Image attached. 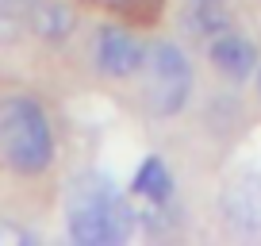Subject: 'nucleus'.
Returning a JSON list of instances; mask_svg holds the SVG:
<instances>
[{
    "label": "nucleus",
    "instance_id": "nucleus-5",
    "mask_svg": "<svg viewBox=\"0 0 261 246\" xmlns=\"http://www.w3.org/2000/svg\"><path fill=\"white\" fill-rule=\"evenodd\" d=\"M207 58L212 66L219 69L230 81H246V77L257 69V46H253L246 35H238L234 27H219V31L207 39Z\"/></svg>",
    "mask_w": 261,
    "mask_h": 246
},
{
    "label": "nucleus",
    "instance_id": "nucleus-11",
    "mask_svg": "<svg viewBox=\"0 0 261 246\" xmlns=\"http://www.w3.org/2000/svg\"><path fill=\"white\" fill-rule=\"evenodd\" d=\"M100 4H108V8H139L142 0H100Z\"/></svg>",
    "mask_w": 261,
    "mask_h": 246
},
{
    "label": "nucleus",
    "instance_id": "nucleus-9",
    "mask_svg": "<svg viewBox=\"0 0 261 246\" xmlns=\"http://www.w3.org/2000/svg\"><path fill=\"white\" fill-rule=\"evenodd\" d=\"M35 0H0V42H16L23 31H31Z\"/></svg>",
    "mask_w": 261,
    "mask_h": 246
},
{
    "label": "nucleus",
    "instance_id": "nucleus-4",
    "mask_svg": "<svg viewBox=\"0 0 261 246\" xmlns=\"http://www.w3.org/2000/svg\"><path fill=\"white\" fill-rule=\"evenodd\" d=\"M146 42L135 39L127 27H100L96 42H92V58H96V69L112 81H127V77L142 73L146 66Z\"/></svg>",
    "mask_w": 261,
    "mask_h": 246
},
{
    "label": "nucleus",
    "instance_id": "nucleus-1",
    "mask_svg": "<svg viewBox=\"0 0 261 246\" xmlns=\"http://www.w3.org/2000/svg\"><path fill=\"white\" fill-rule=\"evenodd\" d=\"M65 227L81 246H119L135 235V208L104 173H81L65 192Z\"/></svg>",
    "mask_w": 261,
    "mask_h": 246
},
{
    "label": "nucleus",
    "instance_id": "nucleus-3",
    "mask_svg": "<svg viewBox=\"0 0 261 246\" xmlns=\"http://www.w3.org/2000/svg\"><path fill=\"white\" fill-rule=\"evenodd\" d=\"M146 104L154 115L169 119L180 108L188 104V92H192V66H188V54L177 46V42H154L146 50Z\"/></svg>",
    "mask_w": 261,
    "mask_h": 246
},
{
    "label": "nucleus",
    "instance_id": "nucleus-12",
    "mask_svg": "<svg viewBox=\"0 0 261 246\" xmlns=\"http://www.w3.org/2000/svg\"><path fill=\"white\" fill-rule=\"evenodd\" d=\"M257 92H261V69H257Z\"/></svg>",
    "mask_w": 261,
    "mask_h": 246
},
{
    "label": "nucleus",
    "instance_id": "nucleus-10",
    "mask_svg": "<svg viewBox=\"0 0 261 246\" xmlns=\"http://www.w3.org/2000/svg\"><path fill=\"white\" fill-rule=\"evenodd\" d=\"M27 242H35V235L27 227H19L12 219H0V246H27Z\"/></svg>",
    "mask_w": 261,
    "mask_h": 246
},
{
    "label": "nucleus",
    "instance_id": "nucleus-7",
    "mask_svg": "<svg viewBox=\"0 0 261 246\" xmlns=\"http://www.w3.org/2000/svg\"><path fill=\"white\" fill-rule=\"evenodd\" d=\"M130 192L139 200H146L150 208H162L173 196V173L165 169V162L158 154L142 158V165L135 169V181H130Z\"/></svg>",
    "mask_w": 261,
    "mask_h": 246
},
{
    "label": "nucleus",
    "instance_id": "nucleus-8",
    "mask_svg": "<svg viewBox=\"0 0 261 246\" xmlns=\"http://www.w3.org/2000/svg\"><path fill=\"white\" fill-rule=\"evenodd\" d=\"M73 31V8L65 0H35L31 8V35L46 42H65Z\"/></svg>",
    "mask_w": 261,
    "mask_h": 246
},
{
    "label": "nucleus",
    "instance_id": "nucleus-6",
    "mask_svg": "<svg viewBox=\"0 0 261 246\" xmlns=\"http://www.w3.org/2000/svg\"><path fill=\"white\" fill-rule=\"evenodd\" d=\"M223 215L238 235H261V181L238 177L223 192Z\"/></svg>",
    "mask_w": 261,
    "mask_h": 246
},
{
    "label": "nucleus",
    "instance_id": "nucleus-2",
    "mask_svg": "<svg viewBox=\"0 0 261 246\" xmlns=\"http://www.w3.org/2000/svg\"><path fill=\"white\" fill-rule=\"evenodd\" d=\"M0 162L19 177H39L54 162L50 119L27 92H12L0 100Z\"/></svg>",
    "mask_w": 261,
    "mask_h": 246
},
{
    "label": "nucleus",
    "instance_id": "nucleus-13",
    "mask_svg": "<svg viewBox=\"0 0 261 246\" xmlns=\"http://www.w3.org/2000/svg\"><path fill=\"white\" fill-rule=\"evenodd\" d=\"M215 4H219V0H215Z\"/></svg>",
    "mask_w": 261,
    "mask_h": 246
}]
</instances>
